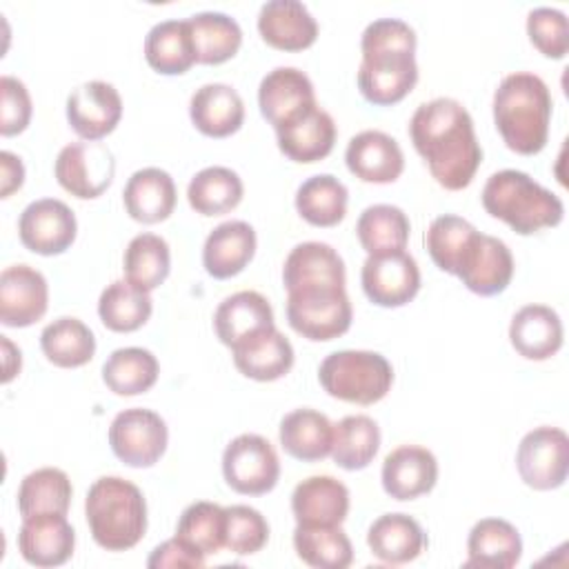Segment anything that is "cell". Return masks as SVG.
Here are the masks:
<instances>
[{"label":"cell","mask_w":569,"mask_h":569,"mask_svg":"<svg viewBox=\"0 0 569 569\" xmlns=\"http://www.w3.org/2000/svg\"><path fill=\"white\" fill-rule=\"evenodd\" d=\"M409 138L440 187L460 191L471 184L482 162V147L476 138L473 118L458 100L422 102L409 120Z\"/></svg>","instance_id":"cell-1"},{"label":"cell","mask_w":569,"mask_h":569,"mask_svg":"<svg viewBox=\"0 0 569 569\" xmlns=\"http://www.w3.org/2000/svg\"><path fill=\"white\" fill-rule=\"evenodd\" d=\"M416 44V31L400 18H378L365 27L358 89L367 102L391 107L411 93L418 82Z\"/></svg>","instance_id":"cell-2"},{"label":"cell","mask_w":569,"mask_h":569,"mask_svg":"<svg viewBox=\"0 0 569 569\" xmlns=\"http://www.w3.org/2000/svg\"><path fill=\"white\" fill-rule=\"evenodd\" d=\"M551 93L547 82L531 71H516L500 80L493 93V122L502 142L533 156L545 149L551 122Z\"/></svg>","instance_id":"cell-3"},{"label":"cell","mask_w":569,"mask_h":569,"mask_svg":"<svg viewBox=\"0 0 569 569\" xmlns=\"http://www.w3.org/2000/svg\"><path fill=\"white\" fill-rule=\"evenodd\" d=\"M84 518L96 545L127 551L147 531V500L138 485L120 476H102L87 491Z\"/></svg>","instance_id":"cell-4"},{"label":"cell","mask_w":569,"mask_h":569,"mask_svg":"<svg viewBox=\"0 0 569 569\" xmlns=\"http://www.w3.org/2000/svg\"><path fill=\"white\" fill-rule=\"evenodd\" d=\"M480 198L489 216L507 222L520 236L558 227L565 218L562 200L518 169L491 173Z\"/></svg>","instance_id":"cell-5"},{"label":"cell","mask_w":569,"mask_h":569,"mask_svg":"<svg viewBox=\"0 0 569 569\" xmlns=\"http://www.w3.org/2000/svg\"><path fill=\"white\" fill-rule=\"evenodd\" d=\"M318 382L331 398L353 405H373L389 393L393 369L378 351L342 349L320 362Z\"/></svg>","instance_id":"cell-6"},{"label":"cell","mask_w":569,"mask_h":569,"mask_svg":"<svg viewBox=\"0 0 569 569\" xmlns=\"http://www.w3.org/2000/svg\"><path fill=\"white\" fill-rule=\"evenodd\" d=\"M353 309L345 287L313 284L287 291V322L307 340L327 342L349 331Z\"/></svg>","instance_id":"cell-7"},{"label":"cell","mask_w":569,"mask_h":569,"mask_svg":"<svg viewBox=\"0 0 569 569\" xmlns=\"http://www.w3.org/2000/svg\"><path fill=\"white\" fill-rule=\"evenodd\" d=\"M222 476L233 491L262 496L278 485L280 460L267 438L240 433L222 451Z\"/></svg>","instance_id":"cell-8"},{"label":"cell","mask_w":569,"mask_h":569,"mask_svg":"<svg viewBox=\"0 0 569 569\" xmlns=\"http://www.w3.org/2000/svg\"><path fill=\"white\" fill-rule=\"evenodd\" d=\"M516 469L522 482L536 491L565 485L569 471V438L558 427H536L522 436L516 451Z\"/></svg>","instance_id":"cell-9"},{"label":"cell","mask_w":569,"mask_h":569,"mask_svg":"<svg viewBox=\"0 0 569 569\" xmlns=\"http://www.w3.org/2000/svg\"><path fill=\"white\" fill-rule=\"evenodd\" d=\"M53 173L64 191L80 200H93L111 187L116 158L104 142H71L60 149Z\"/></svg>","instance_id":"cell-10"},{"label":"cell","mask_w":569,"mask_h":569,"mask_svg":"<svg viewBox=\"0 0 569 569\" xmlns=\"http://www.w3.org/2000/svg\"><path fill=\"white\" fill-rule=\"evenodd\" d=\"M169 442L167 422L160 413L142 407H131L120 413L109 425V445L118 460L129 467L142 469L156 465Z\"/></svg>","instance_id":"cell-11"},{"label":"cell","mask_w":569,"mask_h":569,"mask_svg":"<svg viewBox=\"0 0 569 569\" xmlns=\"http://www.w3.org/2000/svg\"><path fill=\"white\" fill-rule=\"evenodd\" d=\"M365 296L378 307H402L420 291V269L411 253L391 251L367 256L360 271Z\"/></svg>","instance_id":"cell-12"},{"label":"cell","mask_w":569,"mask_h":569,"mask_svg":"<svg viewBox=\"0 0 569 569\" xmlns=\"http://www.w3.org/2000/svg\"><path fill=\"white\" fill-rule=\"evenodd\" d=\"M78 233L76 213L58 198H40L29 202L18 220L20 242L40 256L64 253Z\"/></svg>","instance_id":"cell-13"},{"label":"cell","mask_w":569,"mask_h":569,"mask_svg":"<svg viewBox=\"0 0 569 569\" xmlns=\"http://www.w3.org/2000/svg\"><path fill=\"white\" fill-rule=\"evenodd\" d=\"M258 107L273 129H282L318 107L313 82L296 67H276L260 80Z\"/></svg>","instance_id":"cell-14"},{"label":"cell","mask_w":569,"mask_h":569,"mask_svg":"<svg viewBox=\"0 0 569 569\" xmlns=\"http://www.w3.org/2000/svg\"><path fill=\"white\" fill-rule=\"evenodd\" d=\"M456 276L478 296H498L513 278L511 249L500 238L476 231L460 258Z\"/></svg>","instance_id":"cell-15"},{"label":"cell","mask_w":569,"mask_h":569,"mask_svg":"<svg viewBox=\"0 0 569 569\" xmlns=\"http://www.w3.org/2000/svg\"><path fill=\"white\" fill-rule=\"evenodd\" d=\"M122 118V98L111 82L89 80L67 98V120L84 140L109 136Z\"/></svg>","instance_id":"cell-16"},{"label":"cell","mask_w":569,"mask_h":569,"mask_svg":"<svg viewBox=\"0 0 569 569\" xmlns=\"http://www.w3.org/2000/svg\"><path fill=\"white\" fill-rule=\"evenodd\" d=\"M49 307L47 278L29 264H11L0 273V322L4 327H29Z\"/></svg>","instance_id":"cell-17"},{"label":"cell","mask_w":569,"mask_h":569,"mask_svg":"<svg viewBox=\"0 0 569 569\" xmlns=\"http://www.w3.org/2000/svg\"><path fill=\"white\" fill-rule=\"evenodd\" d=\"M76 549V531L64 513H38L22 518L18 533L20 556L36 567H60Z\"/></svg>","instance_id":"cell-18"},{"label":"cell","mask_w":569,"mask_h":569,"mask_svg":"<svg viewBox=\"0 0 569 569\" xmlns=\"http://www.w3.org/2000/svg\"><path fill=\"white\" fill-rule=\"evenodd\" d=\"M347 169L362 182L389 184L396 182L405 169V153L396 138L378 129L356 133L345 149Z\"/></svg>","instance_id":"cell-19"},{"label":"cell","mask_w":569,"mask_h":569,"mask_svg":"<svg viewBox=\"0 0 569 569\" xmlns=\"http://www.w3.org/2000/svg\"><path fill=\"white\" fill-rule=\"evenodd\" d=\"M382 489L393 500H413L429 493L438 480L436 456L418 445H402L387 453L380 471Z\"/></svg>","instance_id":"cell-20"},{"label":"cell","mask_w":569,"mask_h":569,"mask_svg":"<svg viewBox=\"0 0 569 569\" xmlns=\"http://www.w3.org/2000/svg\"><path fill=\"white\" fill-rule=\"evenodd\" d=\"M258 31L273 49L302 51L316 42L318 22L298 0H269L260 7Z\"/></svg>","instance_id":"cell-21"},{"label":"cell","mask_w":569,"mask_h":569,"mask_svg":"<svg viewBox=\"0 0 569 569\" xmlns=\"http://www.w3.org/2000/svg\"><path fill=\"white\" fill-rule=\"evenodd\" d=\"M276 327L273 325V309L269 300L258 291H238L227 296L216 313H213V329L222 345L229 349L251 340L253 336Z\"/></svg>","instance_id":"cell-22"},{"label":"cell","mask_w":569,"mask_h":569,"mask_svg":"<svg viewBox=\"0 0 569 569\" xmlns=\"http://www.w3.org/2000/svg\"><path fill=\"white\" fill-rule=\"evenodd\" d=\"M256 231L244 220H227L218 224L204 240L202 264L216 280L238 276L256 253Z\"/></svg>","instance_id":"cell-23"},{"label":"cell","mask_w":569,"mask_h":569,"mask_svg":"<svg viewBox=\"0 0 569 569\" xmlns=\"http://www.w3.org/2000/svg\"><path fill=\"white\" fill-rule=\"evenodd\" d=\"M189 118L200 133L209 138H227L242 127L244 102L231 84L207 82L193 91L189 100Z\"/></svg>","instance_id":"cell-24"},{"label":"cell","mask_w":569,"mask_h":569,"mask_svg":"<svg viewBox=\"0 0 569 569\" xmlns=\"http://www.w3.org/2000/svg\"><path fill=\"white\" fill-rule=\"evenodd\" d=\"M298 525H342L349 513V489L333 476H309L291 493Z\"/></svg>","instance_id":"cell-25"},{"label":"cell","mask_w":569,"mask_h":569,"mask_svg":"<svg viewBox=\"0 0 569 569\" xmlns=\"http://www.w3.org/2000/svg\"><path fill=\"white\" fill-rule=\"evenodd\" d=\"M176 182L160 167H144L133 171L122 189L127 213L142 224L167 220L176 209Z\"/></svg>","instance_id":"cell-26"},{"label":"cell","mask_w":569,"mask_h":569,"mask_svg":"<svg viewBox=\"0 0 569 569\" xmlns=\"http://www.w3.org/2000/svg\"><path fill=\"white\" fill-rule=\"evenodd\" d=\"M560 316L547 305L520 307L509 325L511 347L527 360H547L562 347Z\"/></svg>","instance_id":"cell-27"},{"label":"cell","mask_w":569,"mask_h":569,"mask_svg":"<svg viewBox=\"0 0 569 569\" xmlns=\"http://www.w3.org/2000/svg\"><path fill=\"white\" fill-rule=\"evenodd\" d=\"M347 273L340 253L327 242H300L296 244L282 267V284L287 291L313 284L345 287Z\"/></svg>","instance_id":"cell-28"},{"label":"cell","mask_w":569,"mask_h":569,"mask_svg":"<svg viewBox=\"0 0 569 569\" xmlns=\"http://www.w3.org/2000/svg\"><path fill=\"white\" fill-rule=\"evenodd\" d=\"M522 556V538L518 529L502 518L478 520L467 538L465 567L511 569Z\"/></svg>","instance_id":"cell-29"},{"label":"cell","mask_w":569,"mask_h":569,"mask_svg":"<svg viewBox=\"0 0 569 569\" xmlns=\"http://www.w3.org/2000/svg\"><path fill=\"white\" fill-rule=\"evenodd\" d=\"M236 369L258 382H271L287 376L293 367V347L276 327L253 336L231 349Z\"/></svg>","instance_id":"cell-30"},{"label":"cell","mask_w":569,"mask_h":569,"mask_svg":"<svg viewBox=\"0 0 569 569\" xmlns=\"http://www.w3.org/2000/svg\"><path fill=\"white\" fill-rule=\"evenodd\" d=\"M336 122L329 111L313 107L291 124L276 129L278 149L293 162H318L327 158L336 144Z\"/></svg>","instance_id":"cell-31"},{"label":"cell","mask_w":569,"mask_h":569,"mask_svg":"<svg viewBox=\"0 0 569 569\" xmlns=\"http://www.w3.org/2000/svg\"><path fill=\"white\" fill-rule=\"evenodd\" d=\"M427 533L420 522L407 513H382L367 531L371 553L387 565H405L416 560L427 547Z\"/></svg>","instance_id":"cell-32"},{"label":"cell","mask_w":569,"mask_h":569,"mask_svg":"<svg viewBox=\"0 0 569 569\" xmlns=\"http://www.w3.org/2000/svg\"><path fill=\"white\" fill-rule=\"evenodd\" d=\"M278 438L291 458L318 462L331 453L333 422L316 409H293L282 416Z\"/></svg>","instance_id":"cell-33"},{"label":"cell","mask_w":569,"mask_h":569,"mask_svg":"<svg viewBox=\"0 0 569 569\" xmlns=\"http://www.w3.org/2000/svg\"><path fill=\"white\" fill-rule=\"evenodd\" d=\"M147 64L162 76H180L191 69L196 49L187 20H162L144 38Z\"/></svg>","instance_id":"cell-34"},{"label":"cell","mask_w":569,"mask_h":569,"mask_svg":"<svg viewBox=\"0 0 569 569\" xmlns=\"http://www.w3.org/2000/svg\"><path fill=\"white\" fill-rule=\"evenodd\" d=\"M196 60L202 64H222L233 58L242 44V29L236 18L222 11H200L187 18Z\"/></svg>","instance_id":"cell-35"},{"label":"cell","mask_w":569,"mask_h":569,"mask_svg":"<svg viewBox=\"0 0 569 569\" xmlns=\"http://www.w3.org/2000/svg\"><path fill=\"white\" fill-rule=\"evenodd\" d=\"M293 549L316 569H347L353 562L351 540L340 525H296Z\"/></svg>","instance_id":"cell-36"},{"label":"cell","mask_w":569,"mask_h":569,"mask_svg":"<svg viewBox=\"0 0 569 569\" xmlns=\"http://www.w3.org/2000/svg\"><path fill=\"white\" fill-rule=\"evenodd\" d=\"M244 184L240 176L229 167H204L200 169L187 187V200L196 213L222 216L236 209L242 200Z\"/></svg>","instance_id":"cell-37"},{"label":"cell","mask_w":569,"mask_h":569,"mask_svg":"<svg viewBox=\"0 0 569 569\" xmlns=\"http://www.w3.org/2000/svg\"><path fill=\"white\" fill-rule=\"evenodd\" d=\"M40 349L56 367L73 369L87 365L93 358L96 336L82 320L62 316L42 329Z\"/></svg>","instance_id":"cell-38"},{"label":"cell","mask_w":569,"mask_h":569,"mask_svg":"<svg viewBox=\"0 0 569 569\" xmlns=\"http://www.w3.org/2000/svg\"><path fill=\"white\" fill-rule=\"evenodd\" d=\"M160 373L158 358L142 347H122L109 353L102 365V380L116 396L149 391Z\"/></svg>","instance_id":"cell-39"},{"label":"cell","mask_w":569,"mask_h":569,"mask_svg":"<svg viewBox=\"0 0 569 569\" xmlns=\"http://www.w3.org/2000/svg\"><path fill=\"white\" fill-rule=\"evenodd\" d=\"M380 449V427L365 413L345 416L333 425L331 458L340 469L358 471L369 467Z\"/></svg>","instance_id":"cell-40"},{"label":"cell","mask_w":569,"mask_h":569,"mask_svg":"<svg viewBox=\"0 0 569 569\" xmlns=\"http://www.w3.org/2000/svg\"><path fill=\"white\" fill-rule=\"evenodd\" d=\"M73 487L69 476L56 467H42L27 473L18 487V511L22 518L38 513L69 511Z\"/></svg>","instance_id":"cell-41"},{"label":"cell","mask_w":569,"mask_h":569,"mask_svg":"<svg viewBox=\"0 0 569 569\" xmlns=\"http://www.w3.org/2000/svg\"><path fill=\"white\" fill-rule=\"evenodd\" d=\"M349 204L347 187L331 173H318L307 178L296 191V209L302 220L313 227L338 224Z\"/></svg>","instance_id":"cell-42"},{"label":"cell","mask_w":569,"mask_h":569,"mask_svg":"<svg viewBox=\"0 0 569 569\" xmlns=\"http://www.w3.org/2000/svg\"><path fill=\"white\" fill-rule=\"evenodd\" d=\"M409 218L396 204H371L356 222V236L369 256L402 251L409 242Z\"/></svg>","instance_id":"cell-43"},{"label":"cell","mask_w":569,"mask_h":569,"mask_svg":"<svg viewBox=\"0 0 569 569\" xmlns=\"http://www.w3.org/2000/svg\"><path fill=\"white\" fill-rule=\"evenodd\" d=\"M153 311L149 291L131 284L129 280H113L107 284L98 300V316L102 325L118 333L140 329Z\"/></svg>","instance_id":"cell-44"},{"label":"cell","mask_w":569,"mask_h":569,"mask_svg":"<svg viewBox=\"0 0 569 569\" xmlns=\"http://www.w3.org/2000/svg\"><path fill=\"white\" fill-rule=\"evenodd\" d=\"M124 280L131 284L153 291L171 271V251L164 238L156 233H138L129 240L122 258Z\"/></svg>","instance_id":"cell-45"},{"label":"cell","mask_w":569,"mask_h":569,"mask_svg":"<svg viewBox=\"0 0 569 569\" xmlns=\"http://www.w3.org/2000/svg\"><path fill=\"white\" fill-rule=\"evenodd\" d=\"M227 511L207 500L191 502L178 518L176 538L200 556H213L224 547Z\"/></svg>","instance_id":"cell-46"},{"label":"cell","mask_w":569,"mask_h":569,"mask_svg":"<svg viewBox=\"0 0 569 569\" xmlns=\"http://www.w3.org/2000/svg\"><path fill=\"white\" fill-rule=\"evenodd\" d=\"M476 231L478 229L469 220L453 213H442L433 218L425 236V244L433 264L440 271L456 276L460 258L473 240Z\"/></svg>","instance_id":"cell-47"},{"label":"cell","mask_w":569,"mask_h":569,"mask_svg":"<svg viewBox=\"0 0 569 569\" xmlns=\"http://www.w3.org/2000/svg\"><path fill=\"white\" fill-rule=\"evenodd\" d=\"M224 547L236 556L258 553L269 540V522L264 516L249 505H231L224 507Z\"/></svg>","instance_id":"cell-48"},{"label":"cell","mask_w":569,"mask_h":569,"mask_svg":"<svg viewBox=\"0 0 569 569\" xmlns=\"http://www.w3.org/2000/svg\"><path fill=\"white\" fill-rule=\"evenodd\" d=\"M527 36L531 44L551 60H562L569 49V22L560 9L536 7L527 16Z\"/></svg>","instance_id":"cell-49"},{"label":"cell","mask_w":569,"mask_h":569,"mask_svg":"<svg viewBox=\"0 0 569 569\" xmlns=\"http://www.w3.org/2000/svg\"><path fill=\"white\" fill-rule=\"evenodd\" d=\"M0 98H2L0 133L2 136L22 133L33 113L31 96H29L24 82L13 76H2L0 78Z\"/></svg>","instance_id":"cell-50"},{"label":"cell","mask_w":569,"mask_h":569,"mask_svg":"<svg viewBox=\"0 0 569 569\" xmlns=\"http://www.w3.org/2000/svg\"><path fill=\"white\" fill-rule=\"evenodd\" d=\"M204 565V556L191 551L187 545H182L176 536L171 540H164L158 545L151 556L147 558L149 569H164V567H189V569H200Z\"/></svg>","instance_id":"cell-51"},{"label":"cell","mask_w":569,"mask_h":569,"mask_svg":"<svg viewBox=\"0 0 569 569\" xmlns=\"http://www.w3.org/2000/svg\"><path fill=\"white\" fill-rule=\"evenodd\" d=\"M24 182V164L20 156L0 151V198H9Z\"/></svg>","instance_id":"cell-52"},{"label":"cell","mask_w":569,"mask_h":569,"mask_svg":"<svg viewBox=\"0 0 569 569\" xmlns=\"http://www.w3.org/2000/svg\"><path fill=\"white\" fill-rule=\"evenodd\" d=\"M0 338H2V353H4V373H2V382H9V380L20 371L22 358H20V349H16L13 342H11L7 336H0Z\"/></svg>","instance_id":"cell-53"}]
</instances>
